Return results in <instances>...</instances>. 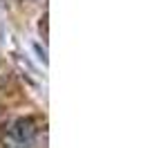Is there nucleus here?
I'll return each instance as SVG.
<instances>
[{
	"label": "nucleus",
	"mask_w": 150,
	"mask_h": 148,
	"mask_svg": "<svg viewBox=\"0 0 150 148\" xmlns=\"http://www.w3.org/2000/svg\"><path fill=\"white\" fill-rule=\"evenodd\" d=\"M11 135L18 137V139H25V142H31L34 139V135H36V123H34V119H18V121L13 123L11 128Z\"/></svg>",
	"instance_id": "obj_1"
},
{
	"label": "nucleus",
	"mask_w": 150,
	"mask_h": 148,
	"mask_svg": "<svg viewBox=\"0 0 150 148\" xmlns=\"http://www.w3.org/2000/svg\"><path fill=\"white\" fill-rule=\"evenodd\" d=\"M0 148H31V142H25V139H18L9 132V137L2 139V146Z\"/></svg>",
	"instance_id": "obj_2"
}]
</instances>
